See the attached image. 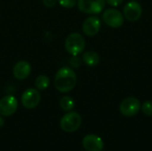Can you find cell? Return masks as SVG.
<instances>
[{"instance_id":"cell-1","label":"cell","mask_w":152,"mask_h":151,"mask_svg":"<svg viewBox=\"0 0 152 151\" xmlns=\"http://www.w3.org/2000/svg\"><path fill=\"white\" fill-rule=\"evenodd\" d=\"M77 84V75L69 67L60 69L54 77V86L61 93H69L74 89Z\"/></svg>"},{"instance_id":"cell-2","label":"cell","mask_w":152,"mask_h":151,"mask_svg":"<svg viewBox=\"0 0 152 151\" xmlns=\"http://www.w3.org/2000/svg\"><path fill=\"white\" fill-rule=\"evenodd\" d=\"M86 41L84 36L79 33L69 34L65 40L66 51L73 56L78 55L85 50Z\"/></svg>"},{"instance_id":"cell-3","label":"cell","mask_w":152,"mask_h":151,"mask_svg":"<svg viewBox=\"0 0 152 151\" xmlns=\"http://www.w3.org/2000/svg\"><path fill=\"white\" fill-rule=\"evenodd\" d=\"M81 116L75 111H69L61 119V127L66 133L76 132L81 125Z\"/></svg>"},{"instance_id":"cell-4","label":"cell","mask_w":152,"mask_h":151,"mask_svg":"<svg viewBox=\"0 0 152 151\" xmlns=\"http://www.w3.org/2000/svg\"><path fill=\"white\" fill-rule=\"evenodd\" d=\"M106 4V0H77L79 11L88 14L100 13Z\"/></svg>"},{"instance_id":"cell-5","label":"cell","mask_w":152,"mask_h":151,"mask_svg":"<svg viewBox=\"0 0 152 151\" xmlns=\"http://www.w3.org/2000/svg\"><path fill=\"white\" fill-rule=\"evenodd\" d=\"M119 109L123 116L133 117L140 111L141 102L134 97H128L121 102Z\"/></svg>"},{"instance_id":"cell-6","label":"cell","mask_w":152,"mask_h":151,"mask_svg":"<svg viewBox=\"0 0 152 151\" xmlns=\"http://www.w3.org/2000/svg\"><path fill=\"white\" fill-rule=\"evenodd\" d=\"M103 21L111 28H119L124 23V15L117 9L110 8L102 14Z\"/></svg>"},{"instance_id":"cell-7","label":"cell","mask_w":152,"mask_h":151,"mask_svg":"<svg viewBox=\"0 0 152 151\" xmlns=\"http://www.w3.org/2000/svg\"><path fill=\"white\" fill-rule=\"evenodd\" d=\"M41 95L40 93L34 89V88H28L26 91L23 92L21 95V103L24 108L28 109H35L40 102Z\"/></svg>"},{"instance_id":"cell-8","label":"cell","mask_w":152,"mask_h":151,"mask_svg":"<svg viewBox=\"0 0 152 151\" xmlns=\"http://www.w3.org/2000/svg\"><path fill=\"white\" fill-rule=\"evenodd\" d=\"M18 108V101L12 95H5L0 100V115L10 117L13 115Z\"/></svg>"},{"instance_id":"cell-9","label":"cell","mask_w":152,"mask_h":151,"mask_svg":"<svg viewBox=\"0 0 152 151\" xmlns=\"http://www.w3.org/2000/svg\"><path fill=\"white\" fill-rule=\"evenodd\" d=\"M142 13V6L136 1H130L128 2L124 9H123V15L124 17L129 21H136L138 20Z\"/></svg>"},{"instance_id":"cell-10","label":"cell","mask_w":152,"mask_h":151,"mask_svg":"<svg viewBox=\"0 0 152 151\" xmlns=\"http://www.w3.org/2000/svg\"><path fill=\"white\" fill-rule=\"evenodd\" d=\"M101 28V20L97 16H90L86 18L83 23L82 29L87 36H95Z\"/></svg>"},{"instance_id":"cell-11","label":"cell","mask_w":152,"mask_h":151,"mask_svg":"<svg viewBox=\"0 0 152 151\" xmlns=\"http://www.w3.org/2000/svg\"><path fill=\"white\" fill-rule=\"evenodd\" d=\"M82 144L86 151H102L104 147L102 140L95 134H88L85 136Z\"/></svg>"},{"instance_id":"cell-12","label":"cell","mask_w":152,"mask_h":151,"mask_svg":"<svg viewBox=\"0 0 152 151\" xmlns=\"http://www.w3.org/2000/svg\"><path fill=\"white\" fill-rule=\"evenodd\" d=\"M31 72L30 64L26 61H18L12 69V74L14 77L18 80H24L26 79Z\"/></svg>"},{"instance_id":"cell-13","label":"cell","mask_w":152,"mask_h":151,"mask_svg":"<svg viewBox=\"0 0 152 151\" xmlns=\"http://www.w3.org/2000/svg\"><path fill=\"white\" fill-rule=\"evenodd\" d=\"M82 61L88 67H94V66L98 65V63L100 61V56L95 52L88 51V52H86L83 53Z\"/></svg>"},{"instance_id":"cell-14","label":"cell","mask_w":152,"mask_h":151,"mask_svg":"<svg viewBox=\"0 0 152 151\" xmlns=\"http://www.w3.org/2000/svg\"><path fill=\"white\" fill-rule=\"evenodd\" d=\"M60 106L64 111H71L75 107V101L70 96H63L60 101Z\"/></svg>"},{"instance_id":"cell-15","label":"cell","mask_w":152,"mask_h":151,"mask_svg":"<svg viewBox=\"0 0 152 151\" xmlns=\"http://www.w3.org/2000/svg\"><path fill=\"white\" fill-rule=\"evenodd\" d=\"M50 85V79L47 76L40 75L36 78L35 85L37 90H45Z\"/></svg>"},{"instance_id":"cell-16","label":"cell","mask_w":152,"mask_h":151,"mask_svg":"<svg viewBox=\"0 0 152 151\" xmlns=\"http://www.w3.org/2000/svg\"><path fill=\"white\" fill-rule=\"evenodd\" d=\"M142 111L144 115L152 117V101H147L141 106Z\"/></svg>"},{"instance_id":"cell-17","label":"cell","mask_w":152,"mask_h":151,"mask_svg":"<svg viewBox=\"0 0 152 151\" xmlns=\"http://www.w3.org/2000/svg\"><path fill=\"white\" fill-rule=\"evenodd\" d=\"M59 2V4L65 7V8H73L76 4L77 3V0H57Z\"/></svg>"},{"instance_id":"cell-18","label":"cell","mask_w":152,"mask_h":151,"mask_svg":"<svg viewBox=\"0 0 152 151\" xmlns=\"http://www.w3.org/2000/svg\"><path fill=\"white\" fill-rule=\"evenodd\" d=\"M81 63H82V60H81L79 57H77V55L73 56V57L69 60V64H70L72 67H74V68H78V67L81 65Z\"/></svg>"},{"instance_id":"cell-19","label":"cell","mask_w":152,"mask_h":151,"mask_svg":"<svg viewBox=\"0 0 152 151\" xmlns=\"http://www.w3.org/2000/svg\"><path fill=\"white\" fill-rule=\"evenodd\" d=\"M106 2H107L110 5L116 7V6L120 5V4L124 2V0H106Z\"/></svg>"},{"instance_id":"cell-20","label":"cell","mask_w":152,"mask_h":151,"mask_svg":"<svg viewBox=\"0 0 152 151\" xmlns=\"http://www.w3.org/2000/svg\"><path fill=\"white\" fill-rule=\"evenodd\" d=\"M57 0H43V4L46 6V7H53L55 5Z\"/></svg>"},{"instance_id":"cell-21","label":"cell","mask_w":152,"mask_h":151,"mask_svg":"<svg viewBox=\"0 0 152 151\" xmlns=\"http://www.w3.org/2000/svg\"><path fill=\"white\" fill-rule=\"evenodd\" d=\"M4 118L0 116V127H2V126L4 125Z\"/></svg>"}]
</instances>
